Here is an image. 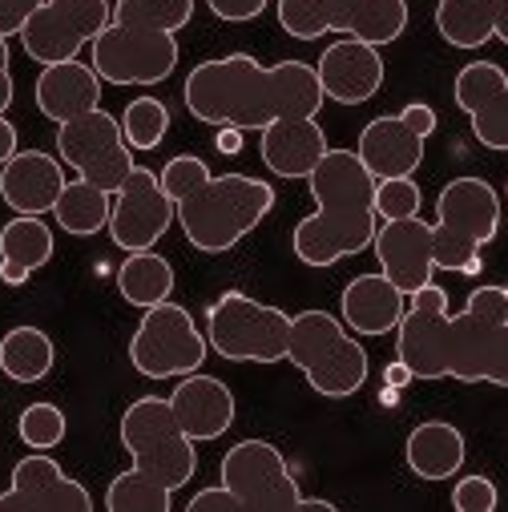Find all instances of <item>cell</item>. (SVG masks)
Here are the masks:
<instances>
[{"label":"cell","instance_id":"obj_1","mask_svg":"<svg viewBox=\"0 0 508 512\" xmlns=\"http://www.w3.org/2000/svg\"><path fill=\"white\" fill-rule=\"evenodd\" d=\"M182 101L202 125H234V130H267L271 121L287 117H319L323 85L315 65L279 61L263 65L250 53L214 57L190 69L182 85Z\"/></svg>","mask_w":508,"mask_h":512},{"label":"cell","instance_id":"obj_2","mask_svg":"<svg viewBox=\"0 0 508 512\" xmlns=\"http://www.w3.org/2000/svg\"><path fill=\"white\" fill-rule=\"evenodd\" d=\"M162 186L174 198L186 242L202 254L234 250L275 210V186L250 174H210L198 154H178L162 166Z\"/></svg>","mask_w":508,"mask_h":512},{"label":"cell","instance_id":"obj_3","mask_svg":"<svg viewBox=\"0 0 508 512\" xmlns=\"http://www.w3.org/2000/svg\"><path fill=\"white\" fill-rule=\"evenodd\" d=\"M121 448L134 456V468L109 480V512H170L174 492L198 472V448L174 420L166 396H138L125 408Z\"/></svg>","mask_w":508,"mask_h":512},{"label":"cell","instance_id":"obj_4","mask_svg":"<svg viewBox=\"0 0 508 512\" xmlns=\"http://www.w3.org/2000/svg\"><path fill=\"white\" fill-rule=\"evenodd\" d=\"M315 214H307L295 234L291 250L303 267H335L351 254H363L375 242L379 214H375V178L359 162L355 150H327L323 162L307 178Z\"/></svg>","mask_w":508,"mask_h":512},{"label":"cell","instance_id":"obj_5","mask_svg":"<svg viewBox=\"0 0 508 512\" xmlns=\"http://www.w3.org/2000/svg\"><path fill=\"white\" fill-rule=\"evenodd\" d=\"M500 234V194L484 178H452L436 198L432 222V254L436 271L480 275V250Z\"/></svg>","mask_w":508,"mask_h":512},{"label":"cell","instance_id":"obj_6","mask_svg":"<svg viewBox=\"0 0 508 512\" xmlns=\"http://www.w3.org/2000/svg\"><path fill=\"white\" fill-rule=\"evenodd\" d=\"M287 363H295L307 383L327 400H347L367 383V351L347 331L343 319L327 311H299L291 315V339H287Z\"/></svg>","mask_w":508,"mask_h":512},{"label":"cell","instance_id":"obj_7","mask_svg":"<svg viewBox=\"0 0 508 512\" xmlns=\"http://www.w3.org/2000/svg\"><path fill=\"white\" fill-rule=\"evenodd\" d=\"M448 379L508 388V287H476L448 315Z\"/></svg>","mask_w":508,"mask_h":512},{"label":"cell","instance_id":"obj_8","mask_svg":"<svg viewBox=\"0 0 508 512\" xmlns=\"http://www.w3.org/2000/svg\"><path fill=\"white\" fill-rule=\"evenodd\" d=\"M287 339L291 315L246 291H222L206 311V343L230 363H283Z\"/></svg>","mask_w":508,"mask_h":512},{"label":"cell","instance_id":"obj_9","mask_svg":"<svg viewBox=\"0 0 508 512\" xmlns=\"http://www.w3.org/2000/svg\"><path fill=\"white\" fill-rule=\"evenodd\" d=\"M206 355H210L206 335L198 331L194 315L174 299L146 307V315L130 339V363L146 379H182V375L198 371L206 363Z\"/></svg>","mask_w":508,"mask_h":512},{"label":"cell","instance_id":"obj_10","mask_svg":"<svg viewBox=\"0 0 508 512\" xmlns=\"http://www.w3.org/2000/svg\"><path fill=\"white\" fill-rule=\"evenodd\" d=\"M57 158L77 170V178L117 194L134 170V150L121 134V117L105 113L101 105L57 125Z\"/></svg>","mask_w":508,"mask_h":512},{"label":"cell","instance_id":"obj_11","mask_svg":"<svg viewBox=\"0 0 508 512\" xmlns=\"http://www.w3.org/2000/svg\"><path fill=\"white\" fill-rule=\"evenodd\" d=\"M222 484L238 496L242 512H295L303 508V492L299 480L287 464V456L271 444V440H238L234 448H226L222 464H218Z\"/></svg>","mask_w":508,"mask_h":512},{"label":"cell","instance_id":"obj_12","mask_svg":"<svg viewBox=\"0 0 508 512\" xmlns=\"http://www.w3.org/2000/svg\"><path fill=\"white\" fill-rule=\"evenodd\" d=\"M178 33L117 25L93 41V69L105 85H158L178 69Z\"/></svg>","mask_w":508,"mask_h":512},{"label":"cell","instance_id":"obj_13","mask_svg":"<svg viewBox=\"0 0 508 512\" xmlns=\"http://www.w3.org/2000/svg\"><path fill=\"white\" fill-rule=\"evenodd\" d=\"M113 21L109 0H45L21 29V49L37 65L77 61L85 45H93Z\"/></svg>","mask_w":508,"mask_h":512},{"label":"cell","instance_id":"obj_14","mask_svg":"<svg viewBox=\"0 0 508 512\" xmlns=\"http://www.w3.org/2000/svg\"><path fill=\"white\" fill-rule=\"evenodd\" d=\"M174 222H178V210H174V198L166 194L162 178L150 166H134L130 178L113 194L105 230L125 254H134V250H154Z\"/></svg>","mask_w":508,"mask_h":512},{"label":"cell","instance_id":"obj_15","mask_svg":"<svg viewBox=\"0 0 508 512\" xmlns=\"http://www.w3.org/2000/svg\"><path fill=\"white\" fill-rule=\"evenodd\" d=\"M448 291L428 283L408 295V311L396 327V359L416 379H448Z\"/></svg>","mask_w":508,"mask_h":512},{"label":"cell","instance_id":"obj_16","mask_svg":"<svg viewBox=\"0 0 508 512\" xmlns=\"http://www.w3.org/2000/svg\"><path fill=\"white\" fill-rule=\"evenodd\" d=\"M93 496L81 480L65 476V468L49 452H33L17 460L9 476V492L0 496V512H89Z\"/></svg>","mask_w":508,"mask_h":512},{"label":"cell","instance_id":"obj_17","mask_svg":"<svg viewBox=\"0 0 508 512\" xmlns=\"http://www.w3.org/2000/svg\"><path fill=\"white\" fill-rule=\"evenodd\" d=\"M452 97L472 121V138L484 150L508 154V73L496 61H468L452 81Z\"/></svg>","mask_w":508,"mask_h":512},{"label":"cell","instance_id":"obj_18","mask_svg":"<svg viewBox=\"0 0 508 512\" xmlns=\"http://www.w3.org/2000/svg\"><path fill=\"white\" fill-rule=\"evenodd\" d=\"M375 259L384 267V275L404 291L416 295L420 287L432 283L436 271V254H432V222H424L420 214L412 218H396L375 230Z\"/></svg>","mask_w":508,"mask_h":512},{"label":"cell","instance_id":"obj_19","mask_svg":"<svg viewBox=\"0 0 508 512\" xmlns=\"http://www.w3.org/2000/svg\"><path fill=\"white\" fill-rule=\"evenodd\" d=\"M315 73H319L323 97H331L339 105H363L384 89V53L367 41L343 37L323 49Z\"/></svg>","mask_w":508,"mask_h":512},{"label":"cell","instance_id":"obj_20","mask_svg":"<svg viewBox=\"0 0 508 512\" xmlns=\"http://www.w3.org/2000/svg\"><path fill=\"white\" fill-rule=\"evenodd\" d=\"M166 400H170V408H174V420L182 424V432H186L194 444H206V440H218L222 432H230L234 412H238L234 392L226 388L222 379L202 375V371L182 375Z\"/></svg>","mask_w":508,"mask_h":512},{"label":"cell","instance_id":"obj_21","mask_svg":"<svg viewBox=\"0 0 508 512\" xmlns=\"http://www.w3.org/2000/svg\"><path fill=\"white\" fill-rule=\"evenodd\" d=\"M65 162L45 150H17L0 166V198L13 214H53L65 182Z\"/></svg>","mask_w":508,"mask_h":512},{"label":"cell","instance_id":"obj_22","mask_svg":"<svg viewBox=\"0 0 508 512\" xmlns=\"http://www.w3.org/2000/svg\"><path fill=\"white\" fill-rule=\"evenodd\" d=\"M259 154L263 166L275 178H311V170L323 162L327 134L319 117H287V121H271L267 130H259Z\"/></svg>","mask_w":508,"mask_h":512},{"label":"cell","instance_id":"obj_23","mask_svg":"<svg viewBox=\"0 0 508 512\" xmlns=\"http://www.w3.org/2000/svg\"><path fill=\"white\" fill-rule=\"evenodd\" d=\"M359 162L371 170V178H408L420 170L424 162V138L412 134L404 117H375L359 130V146H355Z\"/></svg>","mask_w":508,"mask_h":512},{"label":"cell","instance_id":"obj_24","mask_svg":"<svg viewBox=\"0 0 508 512\" xmlns=\"http://www.w3.org/2000/svg\"><path fill=\"white\" fill-rule=\"evenodd\" d=\"M339 311H343V323L355 331V335H388L400 327L404 311H408V295L384 275H355L347 287H343V299H339Z\"/></svg>","mask_w":508,"mask_h":512},{"label":"cell","instance_id":"obj_25","mask_svg":"<svg viewBox=\"0 0 508 512\" xmlns=\"http://www.w3.org/2000/svg\"><path fill=\"white\" fill-rule=\"evenodd\" d=\"M101 77L93 65L85 61H61V65H41V77L33 85V101L41 109V117L65 125L89 109L101 105Z\"/></svg>","mask_w":508,"mask_h":512},{"label":"cell","instance_id":"obj_26","mask_svg":"<svg viewBox=\"0 0 508 512\" xmlns=\"http://www.w3.org/2000/svg\"><path fill=\"white\" fill-rule=\"evenodd\" d=\"M331 33L384 49L408 29V0H327Z\"/></svg>","mask_w":508,"mask_h":512},{"label":"cell","instance_id":"obj_27","mask_svg":"<svg viewBox=\"0 0 508 512\" xmlns=\"http://www.w3.org/2000/svg\"><path fill=\"white\" fill-rule=\"evenodd\" d=\"M53 259V230L41 214H17L0 226V283L21 287Z\"/></svg>","mask_w":508,"mask_h":512},{"label":"cell","instance_id":"obj_28","mask_svg":"<svg viewBox=\"0 0 508 512\" xmlns=\"http://www.w3.org/2000/svg\"><path fill=\"white\" fill-rule=\"evenodd\" d=\"M464 456H468L464 432L448 420L416 424L408 444H404V460L420 480H452L464 468Z\"/></svg>","mask_w":508,"mask_h":512},{"label":"cell","instance_id":"obj_29","mask_svg":"<svg viewBox=\"0 0 508 512\" xmlns=\"http://www.w3.org/2000/svg\"><path fill=\"white\" fill-rule=\"evenodd\" d=\"M174 267H170V259H162V254H154V250H134L130 259H125L121 267H117V291H121V299L130 303V307H158V303H166L170 295H174Z\"/></svg>","mask_w":508,"mask_h":512},{"label":"cell","instance_id":"obj_30","mask_svg":"<svg viewBox=\"0 0 508 512\" xmlns=\"http://www.w3.org/2000/svg\"><path fill=\"white\" fill-rule=\"evenodd\" d=\"M500 0H440L436 5V33L452 49H480L496 37Z\"/></svg>","mask_w":508,"mask_h":512},{"label":"cell","instance_id":"obj_31","mask_svg":"<svg viewBox=\"0 0 508 512\" xmlns=\"http://www.w3.org/2000/svg\"><path fill=\"white\" fill-rule=\"evenodd\" d=\"M57 363V347L41 327H13L0 339V371L13 383H41Z\"/></svg>","mask_w":508,"mask_h":512},{"label":"cell","instance_id":"obj_32","mask_svg":"<svg viewBox=\"0 0 508 512\" xmlns=\"http://www.w3.org/2000/svg\"><path fill=\"white\" fill-rule=\"evenodd\" d=\"M109 210H113V194L93 186V182H85V178H77V182H69L61 190V198L53 206V218H57V226L65 234L89 238V234L109 226Z\"/></svg>","mask_w":508,"mask_h":512},{"label":"cell","instance_id":"obj_33","mask_svg":"<svg viewBox=\"0 0 508 512\" xmlns=\"http://www.w3.org/2000/svg\"><path fill=\"white\" fill-rule=\"evenodd\" d=\"M113 21L158 33H182L194 21V0H117Z\"/></svg>","mask_w":508,"mask_h":512},{"label":"cell","instance_id":"obj_34","mask_svg":"<svg viewBox=\"0 0 508 512\" xmlns=\"http://www.w3.org/2000/svg\"><path fill=\"white\" fill-rule=\"evenodd\" d=\"M121 134L130 142V150H158L170 134V109L162 97H138L125 105L121 113Z\"/></svg>","mask_w":508,"mask_h":512},{"label":"cell","instance_id":"obj_35","mask_svg":"<svg viewBox=\"0 0 508 512\" xmlns=\"http://www.w3.org/2000/svg\"><path fill=\"white\" fill-rule=\"evenodd\" d=\"M279 25L295 41H319L331 33V5L327 0H279Z\"/></svg>","mask_w":508,"mask_h":512},{"label":"cell","instance_id":"obj_36","mask_svg":"<svg viewBox=\"0 0 508 512\" xmlns=\"http://www.w3.org/2000/svg\"><path fill=\"white\" fill-rule=\"evenodd\" d=\"M17 432H21V440H25L29 448L49 452V448H57V444L65 440L69 424H65V412H61L57 404H45V400H41V404H29V408L21 412Z\"/></svg>","mask_w":508,"mask_h":512},{"label":"cell","instance_id":"obj_37","mask_svg":"<svg viewBox=\"0 0 508 512\" xmlns=\"http://www.w3.org/2000/svg\"><path fill=\"white\" fill-rule=\"evenodd\" d=\"M424 206V190L416 186V178H379L375 182V214L384 222H396V218H412L420 214Z\"/></svg>","mask_w":508,"mask_h":512},{"label":"cell","instance_id":"obj_38","mask_svg":"<svg viewBox=\"0 0 508 512\" xmlns=\"http://www.w3.org/2000/svg\"><path fill=\"white\" fill-rule=\"evenodd\" d=\"M452 504H456L460 512H492V508L500 504V492H496V484H492L488 476L472 472V476H460V480H456Z\"/></svg>","mask_w":508,"mask_h":512},{"label":"cell","instance_id":"obj_39","mask_svg":"<svg viewBox=\"0 0 508 512\" xmlns=\"http://www.w3.org/2000/svg\"><path fill=\"white\" fill-rule=\"evenodd\" d=\"M210 13L218 21H230V25H242V21H259L267 13L271 0H206Z\"/></svg>","mask_w":508,"mask_h":512},{"label":"cell","instance_id":"obj_40","mask_svg":"<svg viewBox=\"0 0 508 512\" xmlns=\"http://www.w3.org/2000/svg\"><path fill=\"white\" fill-rule=\"evenodd\" d=\"M45 5V0H0V37H21V29L29 25V17Z\"/></svg>","mask_w":508,"mask_h":512},{"label":"cell","instance_id":"obj_41","mask_svg":"<svg viewBox=\"0 0 508 512\" xmlns=\"http://www.w3.org/2000/svg\"><path fill=\"white\" fill-rule=\"evenodd\" d=\"M242 512V504H238V496L226 488V484H214V488H202V492H194L190 496V512Z\"/></svg>","mask_w":508,"mask_h":512},{"label":"cell","instance_id":"obj_42","mask_svg":"<svg viewBox=\"0 0 508 512\" xmlns=\"http://www.w3.org/2000/svg\"><path fill=\"white\" fill-rule=\"evenodd\" d=\"M400 117H404V125L412 134H420L424 142L436 134V125H440V117H436V109L432 105H424V101H412V105H404L400 109Z\"/></svg>","mask_w":508,"mask_h":512},{"label":"cell","instance_id":"obj_43","mask_svg":"<svg viewBox=\"0 0 508 512\" xmlns=\"http://www.w3.org/2000/svg\"><path fill=\"white\" fill-rule=\"evenodd\" d=\"M17 97V85H13V57H9V41L0 37V113H5Z\"/></svg>","mask_w":508,"mask_h":512},{"label":"cell","instance_id":"obj_44","mask_svg":"<svg viewBox=\"0 0 508 512\" xmlns=\"http://www.w3.org/2000/svg\"><path fill=\"white\" fill-rule=\"evenodd\" d=\"M21 150V138H17V125L5 117V113H0V166H5L13 154Z\"/></svg>","mask_w":508,"mask_h":512},{"label":"cell","instance_id":"obj_45","mask_svg":"<svg viewBox=\"0 0 508 512\" xmlns=\"http://www.w3.org/2000/svg\"><path fill=\"white\" fill-rule=\"evenodd\" d=\"M384 383H392V388H408V383H416V375H412V367L404 363V359H396V363H388L384 367Z\"/></svg>","mask_w":508,"mask_h":512},{"label":"cell","instance_id":"obj_46","mask_svg":"<svg viewBox=\"0 0 508 512\" xmlns=\"http://www.w3.org/2000/svg\"><path fill=\"white\" fill-rule=\"evenodd\" d=\"M214 146H218V154H242V130L222 125V130L214 134Z\"/></svg>","mask_w":508,"mask_h":512},{"label":"cell","instance_id":"obj_47","mask_svg":"<svg viewBox=\"0 0 508 512\" xmlns=\"http://www.w3.org/2000/svg\"><path fill=\"white\" fill-rule=\"evenodd\" d=\"M496 41L508 45V0H500V13H496Z\"/></svg>","mask_w":508,"mask_h":512},{"label":"cell","instance_id":"obj_48","mask_svg":"<svg viewBox=\"0 0 508 512\" xmlns=\"http://www.w3.org/2000/svg\"><path fill=\"white\" fill-rule=\"evenodd\" d=\"M379 404H384V408H396V404H400V388L384 383V388H379Z\"/></svg>","mask_w":508,"mask_h":512},{"label":"cell","instance_id":"obj_49","mask_svg":"<svg viewBox=\"0 0 508 512\" xmlns=\"http://www.w3.org/2000/svg\"><path fill=\"white\" fill-rule=\"evenodd\" d=\"M504 198H508V182H504Z\"/></svg>","mask_w":508,"mask_h":512}]
</instances>
